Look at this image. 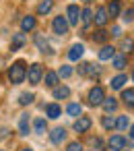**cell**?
<instances>
[{
    "instance_id": "cell-1",
    "label": "cell",
    "mask_w": 134,
    "mask_h": 151,
    "mask_svg": "<svg viewBox=\"0 0 134 151\" xmlns=\"http://www.w3.org/2000/svg\"><path fill=\"white\" fill-rule=\"evenodd\" d=\"M25 77H27V64H25L23 60L13 62V66L9 68V81H11L13 85H21V83L25 81Z\"/></svg>"
},
{
    "instance_id": "cell-2",
    "label": "cell",
    "mask_w": 134,
    "mask_h": 151,
    "mask_svg": "<svg viewBox=\"0 0 134 151\" xmlns=\"http://www.w3.org/2000/svg\"><path fill=\"white\" fill-rule=\"evenodd\" d=\"M41 77H43V68H41V64H31L29 68H27V77L25 79H29V83L31 85H39L41 83Z\"/></svg>"
},
{
    "instance_id": "cell-3",
    "label": "cell",
    "mask_w": 134,
    "mask_h": 151,
    "mask_svg": "<svg viewBox=\"0 0 134 151\" xmlns=\"http://www.w3.org/2000/svg\"><path fill=\"white\" fill-rule=\"evenodd\" d=\"M68 21H66V17H54V23H52V29H54V33H58V35H66L68 33Z\"/></svg>"
},
{
    "instance_id": "cell-4",
    "label": "cell",
    "mask_w": 134,
    "mask_h": 151,
    "mask_svg": "<svg viewBox=\"0 0 134 151\" xmlns=\"http://www.w3.org/2000/svg\"><path fill=\"white\" fill-rule=\"evenodd\" d=\"M103 97H105V91H103V87H99V85L89 91V104H91V106H101Z\"/></svg>"
},
{
    "instance_id": "cell-5",
    "label": "cell",
    "mask_w": 134,
    "mask_h": 151,
    "mask_svg": "<svg viewBox=\"0 0 134 151\" xmlns=\"http://www.w3.org/2000/svg\"><path fill=\"white\" fill-rule=\"evenodd\" d=\"M66 21H68V25H72V27H76L78 25V21H81V11H78V6L76 4H70L68 6V11H66Z\"/></svg>"
},
{
    "instance_id": "cell-6",
    "label": "cell",
    "mask_w": 134,
    "mask_h": 151,
    "mask_svg": "<svg viewBox=\"0 0 134 151\" xmlns=\"http://www.w3.org/2000/svg\"><path fill=\"white\" fill-rule=\"evenodd\" d=\"M107 147H109L111 151H124V147H126V139H124L122 134H113V137L107 141Z\"/></svg>"
},
{
    "instance_id": "cell-7",
    "label": "cell",
    "mask_w": 134,
    "mask_h": 151,
    "mask_svg": "<svg viewBox=\"0 0 134 151\" xmlns=\"http://www.w3.org/2000/svg\"><path fill=\"white\" fill-rule=\"evenodd\" d=\"M93 21H95V25H97V27H103V25L109 21V15H107L105 6H99V9L95 11V15H93Z\"/></svg>"
},
{
    "instance_id": "cell-8",
    "label": "cell",
    "mask_w": 134,
    "mask_h": 151,
    "mask_svg": "<svg viewBox=\"0 0 134 151\" xmlns=\"http://www.w3.org/2000/svg\"><path fill=\"white\" fill-rule=\"evenodd\" d=\"M91 124H93V122H91L89 116H78V120L74 122V130H76V132H87V130L91 128Z\"/></svg>"
},
{
    "instance_id": "cell-9",
    "label": "cell",
    "mask_w": 134,
    "mask_h": 151,
    "mask_svg": "<svg viewBox=\"0 0 134 151\" xmlns=\"http://www.w3.org/2000/svg\"><path fill=\"white\" fill-rule=\"evenodd\" d=\"M83 54H85V46H83V44H74V46L70 48V52H68V60L76 62V60L83 58Z\"/></svg>"
},
{
    "instance_id": "cell-10",
    "label": "cell",
    "mask_w": 134,
    "mask_h": 151,
    "mask_svg": "<svg viewBox=\"0 0 134 151\" xmlns=\"http://www.w3.org/2000/svg\"><path fill=\"white\" fill-rule=\"evenodd\" d=\"M25 42H27V37H25L23 31H21V33H15L13 40H11V50H13V52H15V50H21V48L25 46Z\"/></svg>"
},
{
    "instance_id": "cell-11",
    "label": "cell",
    "mask_w": 134,
    "mask_h": 151,
    "mask_svg": "<svg viewBox=\"0 0 134 151\" xmlns=\"http://www.w3.org/2000/svg\"><path fill=\"white\" fill-rule=\"evenodd\" d=\"M64 139H66V130H64V128H60V126H58V128H54V130L50 132V141H52L54 145H60Z\"/></svg>"
},
{
    "instance_id": "cell-12",
    "label": "cell",
    "mask_w": 134,
    "mask_h": 151,
    "mask_svg": "<svg viewBox=\"0 0 134 151\" xmlns=\"http://www.w3.org/2000/svg\"><path fill=\"white\" fill-rule=\"evenodd\" d=\"M101 106H103L105 114H111V112H115V110H118V99H115V97H103Z\"/></svg>"
},
{
    "instance_id": "cell-13",
    "label": "cell",
    "mask_w": 134,
    "mask_h": 151,
    "mask_svg": "<svg viewBox=\"0 0 134 151\" xmlns=\"http://www.w3.org/2000/svg\"><path fill=\"white\" fill-rule=\"evenodd\" d=\"M46 116L56 120V118H60V116H62V108H60L58 104H48V106H46Z\"/></svg>"
},
{
    "instance_id": "cell-14",
    "label": "cell",
    "mask_w": 134,
    "mask_h": 151,
    "mask_svg": "<svg viewBox=\"0 0 134 151\" xmlns=\"http://www.w3.org/2000/svg\"><path fill=\"white\" fill-rule=\"evenodd\" d=\"M35 25H37V21H35V17H31V15L23 17V21H21V29H23V33H25V31H33Z\"/></svg>"
},
{
    "instance_id": "cell-15",
    "label": "cell",
    "mask_w": 134,
    "mask_h": 151,
    "mask_svg": "<svg viewBox=\"0 0 134 151\" xmlns=\"http://www.w3.org/2000/svg\"><path fill=\"white\" fill-rule=\"evenodd\" d=\"M81 21H83L85 29H89V27H91V23H93V11H91L89 6L81 11Z\"/></svg>"
},
{
    "instance_id": "cell-16",
    "label": "cell",
    "mask_w": 134,
    "mask_h": 151,
    "mask_svg": "<svg viewBox=\"0 0 134 151\" xmlns=\"http://www.w3.org/2000/svg\"><path fill=\"white\" fill-rule=\"evenodd\" d=\"M113 54H115V48L113 46H103L101 50H99V60H111L113 58Z\"/></svg>"
},
{
    "instance_id": "cell-17",
    "label": "cell",
    "mask_w": 134,
    "mask_h": 151,
    "mask_svg": "<svg viewBox=\"0 0 134 151\" xmlns=\"http://www.w3.org/2000/svg\"><path fill=\"white\" fill-rule=\"evenodd\" d=\"M109 37H111V35H109V31H105V29H97V31L93 33V42H95V44H105Z\"/></svg>"
},
{
    "instance_id": "cell-18",
    "label": "cell",
    "mask_w": 134,
    "mask_h": 151,
    "mask_svg": "<svg viewBox=\"0 0 134 151\" xmlns=\"http://www.w3.org/2000/svg\"><path fill=\"white\" fill-rule=\"evenodd\" d=\"M120 50H122V54L134 52V40H132V37H124V40L120 42Z\"/></svg>"
},
{
    "instance_id": "cell-19",
    "label": "cell",
    "mask_w": 134,
    "mask_h": 151,
    "mask_svg": "<svg viewBox=\"0 0 134 151\" xmlns=\"http://www.w3.org/2000/svg\"><path fill=\"white\" fill-rule=\"evenodd\" d=\"M111 64H113V68L122 70V68L128 64V60H126V54H113V58H111Z\"/></svg>"
},
{
    "instance_id": "cell-20",
    "label": "cell",
    "mask_w": 134,
    "mask_h": 151,
    "mask_svg": "<svg viewBox=\"0 0 134 151\" xmlns=\"http://www.w3.org/2000/svg\"><path fill=\"white\" fill-rule=\"evenodd\" d=\"M54 99H66V97H70V89L64 85V87H54Z\"/></svg>"
},
{
    "instance_id": "cell-21",
    "label": "cell",
    "mask_w": 134,
    "mask_h": 151,
    "mask_svg": "<svg viewBox=\"0 0 134 151\" xmlns=\"http://www.w3.org/2000/svg\"><path fill=\"white\" fill-rule=\"evenodd\" d=\"M19 130H21L23 137L29 134V116L27 114H21V118H19Z\"/></svg>"
},
{
    "instance_id": "cell-22",
    "label": "cell",
    "mask_w": 134,
    "mask_h": 151,
    "mask_svg": "<svg viewBox=\"0 0 134 151\" xmlns=\"http://www.w3.org/2000/svg\"><path fill=\"white\" fill-rule=\"evenodd\" d=\"M52 9H54V0H41L37 6V15H48Z\"/></svg>"
},
{
    "instance_id": "cell-23",
    "label": "cell",
    "mask_w": 134,
    "mask_h": 151,
    "mask_svg": "<svg viewBox=\"0 0 134 151\" xmlns=\"http://www.w3.org/2000/svg\"><path fill=\"white\" fill-rule=\"evenodd\" d=\"M122 99L128 108H134V89H124L122 91Z\"/></svg>"
},
{
    "instance_id": "cell-24",
    "label": "cell",
    "mask_w": 134,
    "mask_h": 151,
    "mask_svg": "<svg viewBox=\"0 0 134 151\" xmlns=\"http://www.w3.org/2000/svg\"><path fill=\"white\" fill-rule=\"evenodd\" d=\"M124 83H128V77H126V75H118V77H113V79H111V83H109V85H111V89H122V87H124Z\"/></svg>"
},
{
    "instance_id": "cell-25",
    "label": "cell",
    "mask_w": 134,
    "mask_h": 151,
    "mask_svg": "<svg viewBox=\"0 0 134 151\" xmlns=\"http://www.w3.org/2000/svg\"><path fill=\"white\" fill-rule=\"evenodd\" d=\"M35 46L41 50V52H46V50H50V44H48V40L41 35V33H35Z\"/></svg>"
},
{
    "instance_id": "cell-26",
    "label": "cell",
    "mask_w": 134,
    "mask_h": 151,
    "mask_svg": "<svg viewBox=\"0 0 134 151\" xmlns=\"http://www.w3.org/2000/svg\"><path fill=\"white\" fill-rule=\"evenodd\" d=\"M58 79H60L58 73H54V70H48V73H46V85H48V87H56V85H58Z\"/></svg>"
},
{
    "instance_id": "cell-27",
    "label": "cell",
    "mask_w": 134,
    "mask_h": 151,
    "mask_svg": "<svg viewBox=\"0 0 134 151\" xmlns=\"http://www.w3.org/2000/svg\"><path fill=\"white\" fill-rule=\"evenodd\" d=\"M107 11V15L113 19V17H118L120 15V2H118V0H111V2H109V6L105 9Z\"/></svg>"
},
{
    "instance_id": "cell-28",
    "label": "cell",
    "mask_w": 134,
    "mask_h": 151,
    "mask_svg": "<svg viewBox=\"0 0 134 151\" xmlns=\"http://www.w3.org/2000/svg\"><path fill=\"white\" fill-rule=\"evenodd\" d=\"M81 112H83L81 104H70V106L66 108V114H68V116H74V118H78V116H81Z\"/></svg>"
},
{
    "instance_id": "cell-29",
    "label": "cell",
    "mask_w": 134,
    "mask_h": 151,
    "mask_svg": "<svg viewBox=\"0 0 134 151\" xmlns=\"http://www.w3.org/2000/svg\"><path fill=\"white\" fill-rule=\"evenodd\" d=\"M33 128H35L37 134H43V132H46V120H43V118H35V120H33Z\"/></svg>"
},
{
    "instance_id": "cell-30",
    "label": "cell",
    "mask_w": 134,
    "mask_h": 151,
    "mask_svg": "<svg viewBox=\"0 0 134 151\" xmlns=\"http://www.w3.org/2000/svg\"><path fill=\"white\" fill-rule=\"evenodd\" d=\"M101 126H103L105 130H111V128H115V120H113L111 116H103V118H101Z\"/></svg>"
},
{
    "instance_id": "cell-31",
    "label": "cell",
    "mask_w": 134,
    "mask_h": 151,
    "mask_svg": "<svg viewBox=\"0 0 134 151\" xmlns=\"http://www.w3.org/2000/svg\"><path fill=\"white\" fill-rule=\"evenodd\" d=\"M33 99H35V95L27 91V93H21V97H19V104H21V106H29Z\"/></svg>"
},
{
    "instance_id": "cell-32",
    "label": "cell",
    "mask_w": 134,
    "mask_h": 151,
    "mask_svg": "<svg viewBox=\"0 0 134 151\" xmlns=\"http://www.w3.org/2000/svg\"><path fill=\"white\" fill-rule=\"evenodd\" d=\"M115 128H118V130H126V128H128V116H120V118L115 120Z\"/></svg>"
},
{
    "instance_id": "cell-33",
    "label": "cell",
    "mask_w": 134,
    "mask_h": 151,
    "mask_svg": "<svg viewBox=\"0 0 134 151\" xmlns=\"http://www.w3.org/2000/svg\"><path fill=\"white\" fill-rule=\"evenodd\" d=\"M72 75V66H68V64H64L60 70H58V77H62V79H68Z\"/></svg>"
},
{
    "instance_id": "cell-34",
    "label": "cell",
    "mask_w": 134,
    "mask_h": 151,
    "mask_svg": "<svg viewBox=\"0 0 134 151\" xmlns=\"http://www.w3.org/2000/svg\"><path fill=\"white\" fill-rule=\"evenodd\" d=\"M66 151H83V145H81V143H76V141H72V143H68Z\"/></svg>"
},
{
    "instance_id": "cell-35",
    "label": "cell",
    "mask_w": 134,
    "mask_h": 151,
    "mask_svg": "<svg viewBox=\"0 0 134 151\" xmlns=\"http://www.w3.org/2000/svg\"><path fill=\"white\" fill-rule=\"evenodd\" d=\"M132 19H134V6L124 11V21H132Z\"/></svg>"
},
{
    "instance_id": "cell-36",
    "label": "cell",
    "mask_w": 134,
    "mask_h": 151,
    "mask_svg": "<svg viewBox=\"0 0 134 151\" xmlns=\"http://www.w3.org/2000/svg\"><path fill=\"white\" fill-rule=\"evenodd\" d=\"M109 35H111V37H122V27H113V29L109 31Z\"/></svg>"
},
{
    "instance_id": "cell-37",
    "label": "cell",
    "mask_w": 134,
    "mask_h": 151,
    "mask_svg": "<svg viewBox=\"0 0 134 151\" xmlns=\"http://www.w3.org/2000/svg\"><path fill=\"white\" fill-rule=\"evenodd\" d=\"M93 145H95L97 149H103V139H101V137H97V139L93 141Z\"/></svg>"
},
{
    "instance_id": "cell-38",
    "label": "cell",
    "mask_w": 134,
    "mask_h": 151,
    "mask_svg": "<svg viewBox=\"0 0 134 151\" xmlns=\"http://www.w3.org/2000/svg\"><path fill=\"white\" fill-rule=\"evenodd\" d=\"M85 73H87V62H83V64L78 66V75H83V77H85Z\"/></svg>"
},
{
    "instance_id": "cell-39",
    "label": "cell",
    "mask_w": 134,
    "mask_h": 151,
    "mask_svg": "<svg viewBox=\"0 0 134 151\" xmlns=\"http://www.w3.org/2000/svg\"><path fill=\"white\" fill-rule=\"evenodd\" d=\"M130 139H132V141H134V124H132V126H130Z\"/></svg>"
},
{
    "instance_id": "cell-40",
    "label": "cell",
    "mask_w": 134,
    "mask_h": 151,
    "mask_svg": "<svg viewBox=\"0 0 134 151\" xmlns=\"http://www.w3.org/2000/svg\"><path fill=\"white\" fill-rule=\"evenodd\" d=\"M23 151H33V149H29V147H25V149H23Z\"/></svg>"
},
{
    "instance_id": "cell-41",
    "label": "cell",
    "mask_w": 134,
    "mask_h": 151,
    "mask_svg": "<svg viewBox=\"0 0 134 151\" xmlns=\"http://www.w3.org/2000/svg\"><path fill=\"white\" fill-rule=\"evenodd\" d=\"M132 81H134V73H132Z\"/></svg>"
},
{
    "instance_id": "cell-42",
    "label": "cell",
    "mask_w": 134,
    "mask_h": 151,
    "mask_svg": "<svg viewBox=\"0 0 134 151\" xmlns=\"http://www.w3.org/2000/svg\"><path fill=\"white\" fill-rule=\"evenodd\" d=\"M93 151H95V149H93Z\"/></svg>"
}]
</instances>
